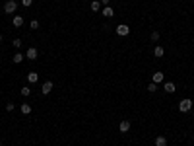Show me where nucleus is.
Wrapping results in <instances>:
<instances>
[{
  "label": "nucleus",
  "instance_id": "nucleus-16",
  "mask_svg": "<svg viewBox=\"0 0 194 146\" xmlns=\"http://www.w3.org/2000/svg\"><path fill=\"white\" fill-rule=\"evenodd\" d=\"M91 10L93 12H101V2H99V0H93L91 2Z\"/></svg>",
  "mask_w": 194,
  "mask_h": 146
},
{
  "label": "nucleus",
  "instance_id": "nucleus-25",
  "mask_svg": "<svg viewBox=\"0 0 194 146\" xmlns=\"http://www.w3.org/2000/svg\"><path fill=\"white\" fill-rule=\"evenodd\" d=\"M0 43H2V35H0Z\"/></svg>",
  "mask_w": 194,
  "mask_h": 146
},
{
  "label": "nucleus",
  "instance_id": "nucleus-15",
  "mask_svg": "<svg viewBox=\"0 0 194 146\" xmlns=\"http://www.w3.org/2000/svg\"><path fill=\"white\" fill-rule=\"evenodd\" d=\"M155 146H167V138L165 136H155Z\"/></svg>",
  "mask_w": 194,
  "mask_h": 146
},
{
  "label": "nucleus",
  "instance_id": "nucleus-3",
  "mask_svg": "<svg viewBox=\"0 0 194 146\" xmlns=\"http://www.w3.org/2000/svg\"><path fill=\"white\" fill-rule=\"evenodd\" d=\"M130 33V27L126 26V23H121V26H117V35H121V37H126Z\"/></svg>",
  "mask_w": 194,
  "mask_h": 146
},
{
  "label": "nucleus",
  "instance_id": "nucleus-9",
  "mask_svg": "<svg viewBox=\"0 0 194 146\" xmlns=\"http://www.w3.org/2000/svg\"><path fill=\"white\" fill-rule=\"evenodd\" d=\"M163 90L167 92V94H173V92H175V82H165Z\"/></svg>",
  "mask_w": 194,
  "mask_h": 146
},
{
  "label": "nucleus",
  "instance_id": "nucleus-13",
  "mask_svg": "<svg viewBox=\"0 0 194 146\" xmlns=\"http://www.w3.org/2000/svg\"><path fill=\"white\" fill-rule=\"evenodd\" d=\"M23 58H25V55H22V53L18 51V53H16L14 57H12V61H14L16 64H19V62H23Z\"/></svg>",
  "mask_w": 194,
  "mask_h": 146
},
{
  "label": "nucleus",
  "instance_id": "nucleus-26",
  "mask_svg": "<svg viewBox=\"0 0 194 146\" xmlns=\"http://www.w3.org/2000/svg\"><path fill=\"white\" fill-rule=\"evenodd\" d=\"M0 76H2V74H0Z\"/></svg>",
  "mask_w": 194,
  "mask_h": 146
},
{
  "label": "nucleus",
  "instance_id": "nucleus-6",
  "mask_svg": "<svg viewBox=\"0 0 194 146\" xmlns=\"http://www.w3.org/2000/svg\"><path fill=\"white\" fill-rule=\"evenodd\" d=\"M163 80H165V74L163 72H155L154 76H151V82H154V84H161Z\"/></svg>",
  "mask_w": 194,
  "mask_h": 146
},
{
  "label": "nucleus",
  "instance_id": "nucleus-20",
  "mask_svg": "<svg viewBox=\"0 0 194 146\" xmlns=\"http://www.w3.org/2000/svg\"><path fill=\"white\" fill-rule=\"evenodd\" d=\"M29 27H31V29H39V22H37V20H31Z\"/></svg>",
  "mask_w": 194,
  "mask_h": 146
},
{
  "label": "nucleus",
  "instance_id": "nucleus-8",
  "mask_svg": "<svg viewBox=\"0 0 194 146\" xmlns=\"http://www.w3.org/2000/svg\"><path fill=\"white\" fill-rule=\"evenodd\" d=\"M118 131H121V132H128V131H130V121H121V125H118Z\"/></svg>",
  "mask_w": 194,
  "mask_h": 146
},
{
  "label": "nucleus",
  "instance_id": "nucleus-18",
  "mask_svg": "<svg viewBox=\"0 0 194 146\" xmlns=\"http://www.w3.org/2000/svg\"><path fill=\"white\" fill-rule=\"evenodd\" d=\"M148 92H150V94H154V92H157V84H154V82H151V84L148 86Z\"/></svg>",
  "mask_w": 194,
  "mask_h": 146
},
{
  "label": "nucleus",
  "instance_id": "nucleus-7",
  "mask_svg": "<svg viewBox=\"0 0 194 146\" xmlns=\"http://www.w3.org/2000/svg\"><path fill=\"white\" fill-rule=\"evenodd\" d=\"M101 14L105 16V18H113L115 12H113V8H111V6H105V8H101Z\"/></svg>",
  "mask_w": 194,
  "mask_h": 146
},
{
  "label": "nucleus",
  "instance_id": "nucleus-19",
  "mask_svg": "<svg viewBox=\"0 0 194 146\" xmlns=\"http://www.w3.org/2000/svg\"><path fill=\"white\" fill-rule=\"evenodd\" d=\"M12 45H14V47L19 51V47H22V39H14V41H12Z\"/></svg>",
  "mask_w": 194,
  "mask_h": 146
},
{
  "label": "nucleus",
  "instance_id": "nucleus-14",
  "mask_svg": "<svg viewBox=\"0 0 194 146\" xmlns=\"http://www.w3.org/2000/svg\"><path fill=\"white\" fill-rule=\"evenodd\" d=\"M154 55L157 57V58H159V57H163V55H165V49L161 47V45H157V47L154 49Z\"/></svg>",
  "mask_w": 194,
  "mask_h": 146
},
{
  "label": "nucleus",
  "instance_id": "nucleus-22",
  "mask_svg": "<svg viewBox=\"0 0 194 146\" xmlns=\"http://www.w3.org/2000/svg\"><path fill=\"white\" fill-rule=\"evenodd\" d=\"M159 39V31H154L151 33V41H157Z\"/></svg>",
  "mask_w": 194,
  "mask_h": 146
},
{
  "label": "nucleus",
  "instance_id": "nucleus-4",
  "mask_svg": "<svg viewBox=\"0 0 194 146\" xmlns=\"http://www.w3.org/2000/svg\"><path fill=\"white\" fill-rule=\"evenodd\" d=\"M52 88H55V86H52V82H51V80H47L43 86H41V94H43V95H49V94L52 92Z\"/></svg>",
  "mask_w": 194,
  "mask_h": 146
},
{
  "label": "nucleus",
  "instance_id": "nucleus-10",
  "mask_svg": "<svg viewBox=\"0 0 194 146\" xmlns=\"http://www.w3.org/2000/svg\"><path fill=\"white\" fill-rule=\"evenodd\" d=\"M19 111H22L23 115H29L31 113V105L29 103H22V105H19Z\"/></svg>",
  "mask_w": 194,
  "mask_h": 146
},
{
  "label": "nucleus",
  "instance_id": "nucleus-23",
  "mask_svg": "<svg viewBox=\"0 0 194 146\" xmlns=\"http://www.w3.org/2000/svg\"><path fill=\"white\" fill-rule=\"evenodd\" d=\"M22 4H23V6H31L33 0H22Z\"/></svg>",
  "mask_w": 194,
  "mask_h": 146
},
{
  "label": "nucleus",
  "instance_id": "nucleus-12",
  "mask_svg": "<svg viewBox=\"0 0 194 146\" xmlns=\"http://www.w3.org/2000/svg\"><path fill=\"white\" fill-rule=\"evenodd\" d=\"M37 80H39V74L37 72H29L27 74V82H29V84H35Z\"/></svg>",
  "mask_w": 194,
  "mask_h": 146
},
{
  "label": "nucleus",
  "instance_id": "nucleus-17",
  "mask_svg": "<svg viewBox=\"0 0 194 146\" xmlns=\"http://www.w3.org/2000/svg\"><path fill=\"white\" fill-rule=\"evenodd\" d=\"M19 94H22V95H23V98H27V95H29V94H31V90H29V86H23V88H22V90H19Z\"/></svg>",
  "mask_w": 194,
  "mask_h": 146
},
{
  "label": "nucleus",
  "instance_id": "nucleus-21",
  "mask_svg": "<svg viewBox=\"0 0 194 146\" xmlns=\"http://www.w3.org/2000/svg\"><path fill=\"white\" fill-rule=\"evenodd\" d=\"M14 109H16V105H14L12 101H8V103H6V111H14Z\"/></svg>",
  "mask_w": 194,
  "mask_h": 146
},
{
  "label": "nucleus",
  "instance_id": "nucleus-5",
  "mask_svg": "<svg viewBox=\"0 0 194 146\" xmlns=\"http://www.w3.org/2000/svg\"><path fill=\"white\" fill-rule=\"evenodd\" d=\"M37 55H39V53H37V49H35V47H29V49L25 51V58H29V61H35Z\"/></svg>",
  "mask_w": 194,
  "mask_h": 146
},
{
  "label": "nucleus",
  "instance_id": "nucleus-2",
  "mask_svg": "<svg viewBox=\"0 0 194 146\" xmlns=\"http://www.w3.org/2000/svg\"><path fill=\"white\" fill-rule=\"evenodd\" d=\"M16 10H18V2H16V0H8V2L4 4V14H14Z\"/></svg>",
  "mask_w": 194,
  "mask_h": 146
},
{
  "label": "nucleus",
  "instance_id": "nucleus-1",
  "mask_svg": "<svg viewBox=\"0 0 194 146\" xmlns=\"http://www.w3.org/2000/svg\"><path fill=\"white\" fill-rule=\"evenodd\" d=\"M192 109V101L188 98H184V99H181V103H179V111L181 113H187V111H190Z\"/></svg>",
  "mask_w": 194,
  "mask_h": 146
},
{
  "label": "nucleus",
  "instance_id": "nucleus-27",
  "mask_svg": "<svg viewBox=\"0 0 194 146\" xmlns=\"http://www.w3.org/2000/svg\"><path fill=\"white\" fill-rule=\"evenodd\" d=\"M0 146H2V144H0Z\"/></svg>",
  "mask_w": 194,
  "mask_h": 146
},
{
  "label": "nucleus",
  "instance_id": "nucleus-24",
  "mask_svg": "<svg viewBox=\"0 0 194 146\" xmlns=\"http://www.w3.org/2000/svg\"><path fill=\"white\" fill-rule=\"evenodd\" d=\"M99 2H101V6H109L111 0H99Z\"/></svg>",
  "mask_w": 194,
  "mask_h": 146
},
{
  "label": "nucleus",
  "instance_id": "nucleus-11",
  "mask_svg": "<svg viewBox=\"0 0 194 146\" xmlns=\"http://www.w3.org/2000/svg\"><path fill=\"white\" fill-rule=\"evenodd\" d=\"M12 23H14V27H22L23 26V18H22V16H14Z\"/></svg>",
  "mask_w": 194,
  "mask_h": 146
}]
</instances>
